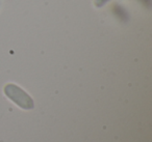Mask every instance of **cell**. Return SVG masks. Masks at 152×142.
Segmentation results:
<instances>
[{
  "label": "cell",
  "instance_id": "obj_2",
  "mask_svg": "<svg viewBox=\"0 0 152 142\" xmlns=\"http://www.w3.org/2000/svg\"><path fill=\"white\" fill-rule=\"evenodd\" d=\"M114 14L116 16H118L120 20H127V18H128V13H127L126 9H125L122 5L115 4L114 5Z\"/></svg>",
  "mask_w": 152,
  "mask_h": 142
},
{
  "label": "cell",
  "instance_id": "obj_1",
  "mask_svg": "<svg viewBox=\"0 0 152 142\" xmlns=\"http://www.w3.org/2000/svg\"><path fill=\"white\" fill-rule=\"evenodd\" d=\"M3 91L10 100L13 101L21 109L31 110L34 108V102L32 98L20 86L14 83H7L3 88Z\"/></svg>",
  "mask_w": 152,
  "mask_h": 142
},
{
  "label": "cell",
  "instance_id": "obj_3",
  "mask_svg": "<svg viewBox=\"0 0 152 142\" xmlns=\"http://www.w3.org/2000/svg\"><path fill=\"white\" fill-rule=\"evenodd\" d=\"M108 1H110V0H94V5H95L96 7H98V9H100V7H104Z\"/></svg>",
  "mask_w": 152,
  "mask_h": 142
},
{
  "label": "cell",
  "instance_id": "obj_4",
  "mask_svg": "<svg viewBox=\"0 0 152 142\" xmlns=\"http://www.w3.org/2000/svg\"><path fill=\"white\" fill-rule=\"evenodd\" d=\"M146 1H147L148 4H150V0H146ZM142 2H143V4H146V3H145V0H142Z\"/></svg>",
  "mask_w": 152,
  "mask_h": 142
}]
</instances>
